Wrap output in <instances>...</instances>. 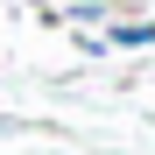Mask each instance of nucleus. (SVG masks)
Returning a JSON list of instances; mask_svg holds the SVG:
<instances>
[{"label":"nucleus","mask_w":155,"mask_h":155,"mask_svg":"<svg viewBox=\"0 0 155 155\" xmlns=\"http://www.w3.org/2000/svg\"><path fill=\"white\" fill-rule=\"evenodd\" d=\"M64 21L92 28V21H113V7H106V0H78V7H64Z\"/></svg>","instance_id":"nucleus-2"},{"label":"nucleus","mask_w":155,"mask_h":155,"mask_svg":"<svg viewBox=\"0 0 155 155\" xmlns=\"http://www.w3.org/2000/svg\"><path fill=\"white\" fill-rule=\"evenodd\" d=\"M106 49H155V21H113Z\"/></svg>","instance_id":"nucleus-1"}]
</instances>
